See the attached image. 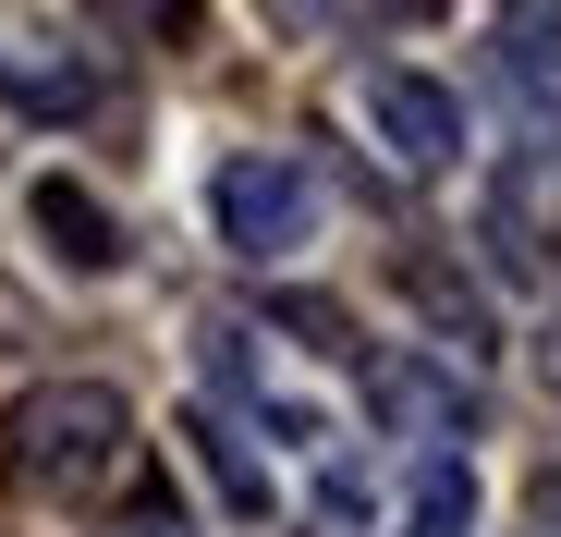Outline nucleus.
I'll return each mask as SVG.
<instances>
[{
    "mask_svg": "<svg viewBox=\"0 0 561 537\" xmlns=\"http://www.w3.org/2000/svg\"><path fill=\"white\" fill-rule=\"evenodd\" d=\"M123 453H135V415H123L111 379H37L13 415H0V465H13V489H49V501L111 489Z\"/></svg>",
    "mask_w": 561,
    "mask_h": 537,
    "instance_id": "nucleus-1",
    "label": "nucleus"
},
{
    "mask_svg": "<svg viewBox=\"0 0 561 537\" xmlns=\"http://www.w3.org/2000/svg\"><path fill=\"white\" fill-rule=\"evenodd\" d=\"M208 208H220V244L232 256H294L306 232H318V184L294 159H220V184H208Z\"/></svg>",
    "mask_w": 561,
    "mask_h": 537,
    "instance_id": "nucleus-2",
    "label": "nucleus"
},
{
    "mask_svg": "<svg viewBox=\"0 0 561 537\" xmlns=\"http://www.w3.org/2000/svg\"><path fill=\"white\" fill-rule=\"evenodd\" d=\"M366 123H379V147L403 159V171H451L463 159V99L439 73H415V61H379L366 73Z\"/></svg>",
    "mask_w": 561,
    "mask_h": 537,
    "instance_id": "nucleus-3",
    "label": "nucleus"
},
{
    "mask_svg": "<svg viewBox=\"0 0 561 537\" xmlns=\"http://www.w3.org/2000/svg\"><path fill=\"white\" fill-rule=\"evenodd\" d=\"M25 220L49 232V256H61V268H123V220H111L99 196H85L73 171H49V184L25 196Z\"/></svg>",
    "mask_w": 561,
    "mask_h": 537,
    "instance_id": "nucleus-4",
    "label": "nucleus"
},
{
    "mask_svg": "<svg viewBox=\"0 0 561 537\" xmlns=\"http://www.w3.org/2000/svg\"><path fill=\"white\" fill-rule=\"evenodd\" d=\"M379 415L415 427V439H463V379H439V367H415V354H391V367H379Z\"/></svg>",
    "mask_w": 561,
    "mask_h": 537,
    "instance_id": "nucleus-5",
    "label": "nucleus"
},
{
    "mask_svg": "<svg viewBox=\"0 0 561 537\" xmlns=\"http://www.w3.org/2000/svg\"><path fill=\"white\" fill-rule=\"evenodd\" d=\"M403 294H415V306H427V318L451 330V354H463V367H477V354H489V306L463 294V282H451L439 256H403Z\"/></svg>",
    "mask_w": 561,
    "mask_h": 537,
    "instance_id": "nucleus-6",
    "label": "nucleus"
},
{
    "mask_svg": "<svg viewBox=\"0 0 561 537\" xmlns=\"http://www.w3.org/2000/svg\"><path fill=\"white\" fill-rule=\"evenodd\" d=\"M501 49L525 85H561V0H525V13H501Z\"/></svg>",
    "mask_w": 561,
    "mask_h": 537,
    "instance_id": "nucleus-7",
    "label": "nucleus"
},
{
    "mask_svg": "<svg viewBox=\"0 0 561 537\" xmlns=\"http://www.w3.org/2000/svg\"><path fill=\"white\" fill-rule=\"evenodd\" d=\"M463 525H477V477L439 453V465L415 477V537H463Z\"/></svg>",
    "mask_w": 561,
    "mask_h": 537,
    "instance_id": "nucleus-8",
    "label": "nucleus"
},
{
    "mask_svg": "<svg viewBox=\"0 0 561 537\" xmlns=\"http://www.w3.org/2000/svg\"><path fill=\"white\" fill-rule=\"evenodd\" d=\"M183 439H208V465H220V489H232L244 513H268V477L244 465V439H232V427H208V415H196V427H183Z\"/></svg>",
    "mask_w": 561,
    "mask_h": 537,
    "instance_id": "nucleus-9",
    "label": "nucleus"
},
{
    "mask_svg": "<svg viewBox=\"0 0 561 537\" xmlns=\"http://www.w3.org/2000/svg\"><path fill=\"white\" fill-rule=\"evenodd\" d=\"M280 330H306L318 354H366V342H354V318H342L330 294H280Z\"/></svg>",
    "mask_w": 561,
    "mask_h": 537,
    "instance_id": "nucleus-10",
    "label": "nucleus"
},
{
    "mask_svg": "<svg viewBox=\"0 0 561 537\" xmlns=\"http://www.w3.org/2000/svg\"><path fill=\"white\" fill-rule=\"evenodd\" d=\"M111 537H196V525H183V501H171V489H147V501H135Z\"/></svg>",
    "mask_w": 561,
    "mask_h": 537,
    "instance_id": "nucleus-11",
    "label": "nucleus"
},
{
    "mask_svg": "<svg viewBox=\"0 0 561 537\" xmlns=\"http://www.w3.org/2000/svg\"><path fill=\"white\" fill-rule=\"evenodd\" d=\"M525 513H537V537H561V465H537V489H525Z\"/></svg>",
    "mask_w": 561,
    "mask_h": 537,
    "instance_id": "nucleus-12",
    "label": "nucleus"
},
{
    "mask_svg": "<svg viewBox=\"0 0 561 537\" xmlns=\"http://www.w3.org/2000/svg\"><path fill=\"white\" fill-rule=\"evenodd\" d=\"M549 379H561V342H549Z\"/></svg>",
    "mask_w": 561,
    "mask_h": 537,
    "instance_id": "nucleus-13",
    "label": "nucleus"
}]
</instances>
